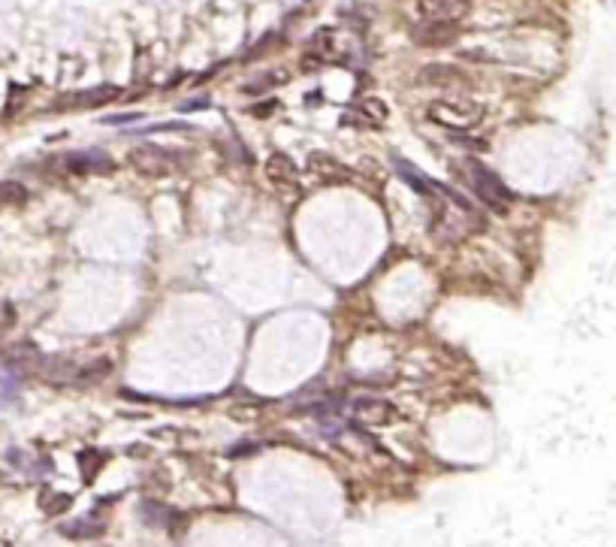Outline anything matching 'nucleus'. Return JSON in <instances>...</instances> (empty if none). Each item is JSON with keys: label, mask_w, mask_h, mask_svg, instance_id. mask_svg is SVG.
Listing matches in <instances>:
<instances>
[{"label": "nucleus", "mask_w": 616, "mask_h": 547, "mask_svg": "<svg viewBox=\"0 0 616 547\" xmlns=\"http://www.w3.org/2000/svg\"><path fill=\"white\" fill-rule=\"evenodd\" d=\"M462 172H465V179H469V185L474 188V194H478V200L484 203V206H489L493 212H507L511 209V190H507L505 185H502V179L496 176V172H489L484 163H478V161H465L462 163Z\"/></svg>", "instance_id": "7ed1b4c3"}, {"label": "nucleus", "mask_w": 616, "mask_h": 547, "mask_svg": "<svg viewBox=\"0 0 616 547\" xmlns=\"http://www.w3.org/2000/svg\"><path fill=\"white\" fill-rule=\"evenodd\" d=\"M61 167L66 172H76V176H106L115 170V161L106 157L103 152L91 148V152H76V154H64Z\"/></svg>", "instance_id": "0eeeda50"}, {"label": "nucleus", "mask_w": 616, "mask_h": 547, "mask_svg": "<svg viewBox=\"0 0 616 547\" xmlns=\"http://www.w3.org/2000/svg\"><path fill=\"white\" fill-rule=\"evenodd\" d=\"M121 91L115 88V85H97V88H91V91H79V94H73V97H66V106H82V109H88V106H103V103H112L115 97H118Z\"/></svg>", "instance_id": "dca6fc26"}, {"label": "nucleus", "mask_w": 616, "mask_h": 547, "mask_svg": "<svg viewBox=\"0 0 616 547\" xmlns=\"http://www.w3.org/2000/svg\"><path fill=\"white\" fill-rule=\"evenodd\" d=\"M3 360L10 363V366H15V369H39L46 357L30 342H15V345H10L3 351Z\"/></svg>", "instance_id": "2eb2a0df"}, {"label": "nucleus", "mask_w": 616, "mask_h": 547, "mask_svg": "<svg viewBox=\"0 0 616 547\" xmlns=\"http://www.w3.org/2000/svg\"><path fill=\"white\" fill-rule=\"evenodd\" d=\"M414 43L417 46H429V48H441L451 46L456 37H460V28L456 24H444V21H423L414 28Z\"/></svg>", "instance_id": "9d476101"}, {"label": "nucleus", "mask_w": 616, "mask_h": 547, "mask_svg": "<svg viewBox=\"0 0 616 547\" xmlns=\"http://www.w3.org/2000/svg\"><path fill=\"white\" fill-rule=\"evenodd\" d=\"M272 106H275V103H266V106H254L251 112H254V115H269V109H272Z\"/></svg>", "instance_id": "aec40b11"}, {"label": "nucleus", "mask_w": 616, "mask_h": 547, "mask_svg": "<svg viewBox=\"0 0 616 547\" xmlns=\"http://www.w3.org/2000/svg\"><path fill=\"white\" fill-rule=\"evenodd\" d=\"M305 167L320 185H347V181L354 179L351 167H345V163H341L338 157H332L329 152H311Z\"/></svg>", "instance_id": "39448f33"}, {"label": "nucleus", "mask_w": 616, "mask_h": 547, "mask_svg": "<svg viewBox=\"0 0 616 547\" xmlns=\"http://www.w3.org/2000/svg\"><path fill=\"white\" fill-rule=\"evenodd\" d=\"M28 200V188L21 181H0V206H19Z\"/></svg>", "instance_id": "a211bd4d"}, {"label": "nucleus", "mask_w": 616, "mask_h": 547, "mask_svg": "<svg viewBox=\"0 0 616 547\" xmlns=\"http://www.w3.org/2000/svg\"><path fill=\"white\" fill-rule=\"evenodd\" d=\"M426 197L432 206V239L438 245H460L471 233L484 230V215L451 188L429 181Z\"/></svg>", "instance_id": "f257e3e1"}, {"label": "nucleus", "mask_w": 616, "mask_h": 547, "mask_svg": "<svg viewBox=\"0 0 616 547\" xmlns=\"http://www.w3.org/2000/svg\"><path fill=\"white\" fill-rule=\"evenodd\" d=\"M426 115L447 130H474L484 121V106L465 100V97H441V100L429 103Z\"/></svg>", "instance_id": "f03ea898"}, {"label": "nucleus", "mask_w": 616, "mask_h": 547, "mask_svg": "<svg viewBox=\"0 0 616 547\" xmlns=\"http://www.w3.org/2000/svg\"><path fill=\"white\" fill-rule=\"evenodd\" d=\"M266 179H269V185L281 190V194H293V190L299 188V170L293 163V157L284 154V152H275L266 157Z\"/></svg>", "instance_id": "423d86ee"}, {"label": "nucleus", "mask_w": 616, "mask_h": 547, "mask_svg": "<svg viewBox=\"0 0 616 547\" xmlns=\"http://www.w3.org/2000/svg\"><path fill=\"white\" fill-rule=\"evenodd\" d=\"M387 103L384 100H378V97H365V100H360L351 109V115H347V124H356V127H365V130H372V127H381V124L387 121Z\"/></svg>", "instance_id": "9b49d317"}, {"label": "nucleus", "mask_w": 616, "mask_h": 547, "mask_svg": "<svg viewBox=\"0 0 616 547\" xmlns=\"http://www.w3.org/2000/svg\"><path fill=\"white\" fill-rule=\"evenodd\" d=\"M354 418H356V424L378 429V427L396 424V420H399V411H396V405H393V402H387V400H372V396H369V400H356V402H354Z\"/></svg>", "instance_id": "6e6552de"}, {"label": "nucleus", "mask_w": 616, "mask_h": 547, "mask_svg": "<svg viewBox=\"0 0 616 547\" xmlns=\"http://www.w3.org/2000/svg\"><path fill=\"white\" fill-rule=\"evenodd\" d=\"M109 366H112L109 360H97V363H91V366L79 369V381H76V384H94V381L106 378V375H109Z\"/></svg>", "instance_id": "6ab92c4d"}, {"label": "nucleus", "mask_w": 616, "mask_h": 547, "mask_svg": "<svg viewBox=\"0 0 616 547\" xmlns=\"http://www.w3.org/2000/svg\"><path fill=\"white\" fill-rule=\"evenodd\" d=\"M39 375L52 384H76L79 381V366L66 357H52V360H43L39 366Z\"/></svg>", "instance_id": "ddd939ff"}, {"label": "nucleus", "mask_w": 616, "mask_h": 547, "mask_svg": "<svg viewBox=\"0 0 616 547\" xmlns=\"http://www.w3.org/2000/svg\"><path fill=\"white\" fill-rule=\"evenodd\" d=\"M260 414H263V405L251 400H239L230 405V418L236 424H254V420H260Z\"/></svg>", "instance_id": "f3484780"}, {"label": "nucleus", "mask_w": 616, "mask_h": 547, "mask_svg": "<svg viewBox=\"0 0 616 547\" xmlns=\"http://www.w3.org/2000/svg\"><path fill=\"white\" fill-rule=\"evenodd\" d=\"M332 46H336V37H332L329 28L318 30V34L311 37V43H308L305 48V57H302V67L305 70H318L320 64H327L332 57Z\"/></svg>", "instance_id": "f8f14e48"}, {"label": "nucleus", "mask_w": 616, "mask_h": 547, "mask_svg": "<svg viewBox=\"0 0 616 547\" xmlns=\"http://www.w3.org/2000/svg\"><path fill=\"white\" fill-rule=\"evenodd\" d=\"M417 79L423 85H469L465 73L456 67H447V64H429V67H423L417 73Z\"/></svg>", "instance_id": "4468645a"}, {"label": "nucleus", "mask_w": 616, "mask_h": 547, "mask_svg": "<svg viewBox=\"0 0 616 547\" xmlns=\"http://www.w3.org/2000/svg\"><path fill=\"white\" fill-rule=\"evenodd\" d=\"M130 167L145 179H163L172 176L179 170V157L170 148H157V145H139L136 152H130Z\"/></svg>", "instance_id": "20e7f679"}, {"label": "nucleus", "mask_w": 616, "mask_h": 547, "mask_svg": "<svg viewBox=\"0 0 616 547\" xmlns=\"http://www.w3.org/2000/svg\"><path fill=\"white\" fill-rule=\"evenodd\" d=\"M423 21H444L460 24L471 10V0H417Z\"/></svg>", "instance_id": "1a4fd4ad"}]
</instances>
